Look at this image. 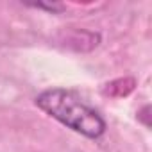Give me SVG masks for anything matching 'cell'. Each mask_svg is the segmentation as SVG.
Here are the masks:
<instances>
[{"instance_id": "6da1fadb", "label": "cell", "mask_w": 152, "mask_h": 152, "mask_svg": "<svg viewBox=\"0 0 152 152\" xmlns=\"http://www.w3.org/2000/svg\"><path fill=\"white\" fill-rule=\"evenodd\" d=\"M36 106L54 120L86 138L97 140L106 132L104 118L70 90H47L36 97Z\"/></svg>"}, {"instance_id": "7a4b0ae2", "label": "cell", "mask_w": 152, "mask_h": 152, "mask_svg": "<svg viewBox=\"0 0 152 152\" xmlns=\"http://www.w3.org/2000/svg\"><path fill=\"white\" fill-rule=\"evenodd\" d=\"M34 7H38V9H47V11H63V6H59V4H34Z\"/></svg>"}]
</instances>
